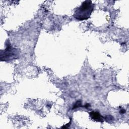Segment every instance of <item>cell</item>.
<instances>
[{"instance_id": "obj_2", "label": "cell", "mask_w": 129, "mask_h": 129, "mask_svg": "<svg viewBox=\"0 0 129 129\" xmlns=\"http://www.w3.org/2000/svg\"><path fill=\"white\" fill-rule=\"evenodd\" d=\"M17 53L16 49L11 47L10 45H7L6 49L4 50V54H1V59L4 57L5 61L10 60L17 56Z\"/></svg>"}, {"instance_id": "obj_4", "label": "cell", "mask_w": 129, "mask_h": 129, "mask_svg": "<svg viewBox=\"0 0 129 129\" xmlns=\"http://www.w3.org/2000/svg\"><path fill=\"white\" fill-rule=\"evenodd\" d=\"M80 106H81V101H78L76 102V103L74 104V107H73V109H74L76 108H78V107H80Z\"/></svg>"}, {"instance_id": "obj_1", "label": "cell", "mask_w": 129, "mask_h": 129, "mask_svg": "<svg viewBox=\"0 0 129 129\" xmlns=\"http://www.w3.org/2000/svg\"><path fill=\"white\" fill-rule=\"evenodd\" d=\"M94 5L91 1H85L75 10L74 17L79 21L87 20L93 11Z\"/></svg>"}, {"instance_id": "obj_3", "label": "cell", "mask_w": 129, "mask_h": 129, "mask_svg": "<svg viewBox=\"0 0 129 129\" xmlns=\"http://www.w3.org/2000/svg\"><path fill=\"white\" fill-rule=\"evenodd\" d=\"M90 117L94 120L99 122L103 121V117L99 114V112L96 111H92L89 113Z\"/></svg>"}]
</instances>
